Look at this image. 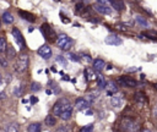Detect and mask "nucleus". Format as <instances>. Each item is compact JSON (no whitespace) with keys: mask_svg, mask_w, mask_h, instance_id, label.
Instances as JSON below:
<instances>
[{"mask_svg":"<svg viewBox=\"0 0 157 132\" xmlns=\"http://www.w3.org/2000/svg\"><path fill=\"white\" fill-rule=\"evenodd\" d=\"M120 126L125 132H137L140 128L137 120H135L134 117H130V116H124L120 121Z\"/></svg>","mask_w":157,"mask_h":132,"instance_id":"1","label":"nucleus"},{"mask_svg":"<svg viewBox=\"0 0 157 132\" xmlns=\"http://www.w3.org/2000/svg\"><path fill=\"white\" fill-rule=\"evenodd\" d=\"M71 109H72V105L70 104L69 99H66V98H60V99L54 104L52 111H53V115H54V116H60L64 111L71 110Z\"/></svg>","mask_w":157,"mask_h":132,"instance_id":"2","label":"nucleus"},{"mask_svg":"<svg viewBox=\"0 0 157 132\" xmlns=\"http://www.w3.org/2000/svg\"><path fill=\"white\" fill-rule=\"evenodd\" d=\"M28 65H29V60H28V55L27 54H20L16 59V62L13 65L15 70L20 73L25 72L27 68H28Z\"/></svg>","mask_w":157,"mask_h":132,"instance_id":"3","label":"nucleus"},{"mask_svg":"<svg viewBox=\"0 0 157 132\" xmlns=\"http://www.w3.org/2000/svg\"><path fill=\"white\" fill-rule=\"evenodd\" d=\"M40 32H42V34L44 35V38H45L48 42H50V43L56 42L58 35H56V33L54 32V29H53L48 23H43V24L40 26Z\"/></svg>","mask_w":157,"mask_h":132,"instance_id":"4","label":"nucleus"},{"mask_svg":"<svg viewBox=\"0 0 157 132\" xmlns=\"http://www.w3.org/2000/svg\"><path fill=\"white\" fill-rule=\"evenodd\" d=\"M72 39L70 38V37H67L66 34H59L58 35V38H56V44H58V46L61 49V50H69L70 48H71V45H72Z\"/></svg>","mask_w":157,"mask_h":132,"instance_id":"5","label":"nucleus"},{"mask_svg":"<svg viewBox=\"0 0 157 132\" xmlns=\"http://www.w3.org/2000/svg\"><path fill=\"white\" fill-rule=\"evenodd\" d=\"M11 33H12V35H13L15 42H16V43H17V45L20 46V49H21V50H23V49L26 48V43H25L23 35H22V33L20 32V29H18V28H16V27H13V28H12V31H11Z\"/></svg>","mask_w":157,"mask_h":132,"instance_id":"6","label":"nucleus"},{"mask_svg":"<svg viewBox=\"0 0 157 132\" xmlns=\"http://www.w3.org/2000/svg\"><path fill=\"white\" fill-rule=\"evenodd\" d=\"M121 87H129V88H134L137 86V82L131 78V77H128V76H120L117 81Z\"/></svg>","mask_w":157,"mask_h":132,"instance_id":"7","label":"nucleus"},{"mask_svg":"<svg viewBox=\"0 0 157 132\" xmlns=\"http://www.w3.org/2000/svg\"><path fill=\"white\" fill-rule=\"evenodd\" d=\"M37 53H38L39 56H42V57L45 59V60H48V59L52 57V49H50V46H49L48 44H43V45L37 50Z\"/></svg>","mask_w":157,"mask_h":132,"instance_id":"8","label":"nucleus"},{"mask_svg":"<svg viewBox=\"0 0 157 132\" xmlns=\"http://www.w3.org/2000/svg\"><path fill=\"white\" fill-rule=\"evenodd\" d=\"M134 99H135V101H136V104H139V105H146L147 104V101H148V99H147V95L142 92V90H139V92H136L135 93V95H134Z\"/></svg>","mask_w":157,"mask_h":132,"instance_id":"9","label":"nucleus"},{"mask_svg":"<svg viewBox=\"0 0 157 132\" xmlns=\"http://www.w3.org/2000/svg\"><path fill=\"white\" fill-rule=\"evenodd\" d=\"M104 42H105L108 45H120V44L123 43V40H121L118 35H115V34H109V35H107Z\"/></svg>","mask_w":157,"mask_h":132,"instance_id":"10","label":"nucleus"},{"mask_svg":"<svg viewBox=\"0 0 157 132\" xmlns=\"http://www.w3.org/2000/svg\"><path fill=\"white\" fill-rule=\"evenodd\" d=\"M75 106L77 110H85V109L90 108V101L85 98H77L75 100Z\"/></svg>","mask_w":157,"mask_h":132,"instance_id":"11","label":"nucleus"},{"mask_svg":"<svg viewBox=\"0 0 157 132\" xmlns=\"http://www.w3.org/2000/svg\"><path fill=\"white\" fill-rule=\"evenodd\" d=\"M93 9L97 11V12H99V13H103V15H109L110 12H112V9L109 7V6H107V5H102V4H96V5H93Z\"/></svg>","mask_w":157,"mask_h":132,"instance_id":"12","label":"nucleus"},{"mask_svg":"<svg viewBox=\"0 0 157 132\" xmlns=\"http://www.w3.org/2000/svg\"><path fill=\"white\" fill-rule=\"evenodd\" d=\"M109 5L117 11H123L125 9V4L121 0H109Z\"/></svg>","mask_w":157,"mask_h":132,"instance_id":"13","label":"nucleus"},{"mask_svg":"<svg viewBox=\"0 0 157 132\" xmlns=\"http://www.w3.org/2000/svg\"><path fill=\"white\" fill-rule=\"evenodd\" d=\"M110 104L114 106V108H119L123 105V95L120 94H115L112 97V100H110Z\"/></svg>","mask_w":157,"mask_h":132,"instance_id":"14","label":"nucleus"},{"mask_svg":"<svg viewBox=\"0 0 157 132\" xmlns=\"http://www.w3.org/2000/svg\"><path fill=\"white\" fill-rule=\"evenodd\" d=\"M105 66H107V64L102 59H96L93 61V70H96V71H102V70H104Z\"/></svg>","mask_w":157,"mask_h":132,"instance_id":"15","label":"nucleus"},{"mask_svg":"<svg viewBox=\"0 0 157 132\" xmlns=\"http://www.w3.org/2000/svg\"><path fill=\"white\" fill-rule=\"evenodd\" d=\"M18 15H20L23 20H26V21H28V22H34V21H36L34 15H32V13H29V12H27V11L20 10V11H18Z\"/></svg>","mask_w":157,"mask_h":132,"instance_id":"16","label":"nucleus"},{"mask_svg":"<svg viewBox=\"0 0 157 132\" xmlns=\"http://www.w3.org/2000/svg\"><path fill=\"white\" fill-rule=\"evenodd\" d=\"M85 76H86V79L87 81H92V79H96L97 78V73L94 72L93 68H85Z\"/></svg>","mask_w":157,"mask_h":132,"instance_id":"17","label":"nucleus"},{"mask_svg":"<svg viewBox=\"0 0 157 132\" xmlns=\"http://www.w3.org/2000/svg\"><path fill=\"white\" fill-rule=\"evenodd\" d=\"M96 79H97V86H98L99 89H104L107 87V81H105V78H104L103 75H97V78Z\"/></svg>","mask_w":157,"mask_h":132,"instance_id":"18","label":"nucleus"},{"mask_svg":"<svg viewBox=\"0 0 157 132\" xmlns=\"http://www.w3.org/2000/svg\"><path fill=\"white\" fill-rule=\"evenodd\" d=\"M144 37H146L147 39L151 40H157V31H152V29H147L146 32H144L142 34Z\"/></svg>","mask_w":157,"mask_h":132,"instance_id":"19","label":"nucleus"},{"mask_svg":"<svg viewBox=\"0 0 157 132\" xmlns=\"http://www.w3.org/2000/svg\"><path fill=\"white\" fill-rule=\"evenodd\" d=\"M2 22H4L5 24L12 23V22H13V16H12L9 11H5V12L2 13Z\"/></svg>","mask_w":157,"mask_h":132,"instance_id":"20","label":"nucleus"},{"mask_svg":"<svg viewBox=\"0 0 157 132\" xmlns=\"http://www.w3.org/2000/svg\"><path fill=\"white\" fill-rule=\"evenodd\" d=\"M27 130H28V132H40L42 126H40V123H39V122H33V123L28 125Z\"/></svg>","mask_w":157,"mask_h":132,"instance_id":"21","label":"nucleus"},{"mask_svg":"<svg viewBox=\"0 0 157 132\" xmlns=\"http://www.w3.org/2000/svg\"><path fill=\"white\" fill-rule=\"evenodd\" d=\"M44 122H45V125H47V126L52 127V126L56 125V119H55V116H54V115H48V116L45 117Z\"/></svg>","mask_w":157,"mask_h":132,"instance_id":"22","label":"nucleus"},{"mask_svg":"<svg viewBox=\"0 0 157 132\" xmlns=\"http://www.w3.org/2000/svg\"><path fill=\"white\" fill-rule=\"evenodd\" d=\"M107 86L109 87V89L107 90V94H108V95H112L113 93L118 92V87L115 86V83H114V82H108V83H107Z\"/></svg>","mask_w":157,"mask_h":132,"instance_id":"23","label":"nucleus"},{"mask_svg":"<svg viewBox=\"0 0 157 132\" xmlns=\"http://www.w3.org/2000/svg\"><path fill=\"white\" fill-rule=\"evenodd\" d=\"M6 49H7L6 39H5V37H0V54H1V53H5Z\"/></svg>","mask_w":157,"mask_h":132,"instance_id":"24","label":"nucleus"},{"mask_svg":"<svg viewBox=\"0 0 157 132\" xmlns=\"http://www.w3.org/2000/svg\"><path fill=\"white\" fill-rule=\"evenodd\" d=\"M71 115H72V109H71V110H66V111H64L59 117H60L61 120H64V121H67V120H70Z\"/></svg>","mask_w":157,"mask_h":132,"instance_id":"25","label":"nucleus"},{"mask_svg":"<svg viewBox=\"0 0 157 132\" xmlns=\"http://www.w3.org/2000/svg\"><path fill=\"white\" fill-rule=\"evenodd\" d=\"M6 132H18V125L17 123H10L5 128Z\"/></svg>","mask_w":157,"mask_h":132,"instance_id":"26","label":"nucleus"},{"mask_svg":"<svg viewBox=\"0 0 157 132\" xmlns=\"http://www.w3.org/2000/svg\"><path fill=\"white\" fill-rule=\"evenodd\" d=\"M135 21H136L139 24H141L142 27H148V22H147L144 17H141V16H136V17H135Z\"/></svg>","mask_w":157,"mask_h":132,"instance_id":"27","label":"nucleus"},{"mask_svg":"<svg viewBox=\"0 0 157 132\" xmlns=\"http://www.w3.org/2000/svg\"><path fill=\"white\" fill-rule=\"evenodd\" d=\"M85 11H87V7H86L82 2H77V4H76V12H78V13H83Z\"/></svg>","mask_w":157,"mask_h":132,"instance_id":"28","label":"nucleus"},{"mask_svg":"<svg viewBox=\"0 0 157 132\" xmlns=\"http://www.w3.org/2000/svg\"><path fill=\"white\" fill-rule=\"evenodd\" d=\"M6 53H7V57H9V59H13V57L16 56V50H15L12 46H7Z\"/></svg>","mask_w":157,"mask_h":132,"instance_id":"29","label":"nucleus"},{"mask_svg":"<svg viewBox=\"0 0 157 132\" xmlns=\"http://www.w3.org/2000/svg\"><path fill=\"white\" fill-rule=\"evenodd\" d=\"M22 93H23V86H22V84H20L17 88L13 89V94H15L16 97H21Z\"/></svg>","mask_w":157,"mask_h":132,"instance_id":"30","label":"nucleus"},{"mask_svg":"<svg viewBox=\"0 0 157 132\" xmlns=\"http://www.w3.org/2000/svg\"><path fill=\"white\" fill-rule=\"evenodd\" d=\"M115 29H118V31H120V32H126V31H128V27H126V24H124V23H117V24H115Z\"/></svg>","mask_w":157,"mask_h":132,"instance_id":"31","label":"nucleus"},{"mask_svg":"<svg viewBox=\"0 0 157 132\" xmlns=\"http://www.w3.org/2000/svg\"><path fill=\"white\" fill-rule=\"evenodd\" d=\"M40 84L38 83V82H33L32 84H31V90L32 92H38V90H40Z\"/></svg>","mask_w":157,"mask_h":132,"instance_id":"32","label":"nucleus"},{"mask_svg":"<svg viewBox=\"0 0 157 132\" xmlns=\"http://www.w3.org/2000/svg\"><path fill=\"white\" fill-rule=\"evenodd\" d=\"M92 128H93V125H92V123H88V125H86V126L81 127L80 132H91V131H92Z\"/></svg>","mask_w":157,"mask_h":132,"instance_id":"33","label":"nucleus"},{"mask_svg":"<svg viewBox=\"0 0 157 132\" xmlns=\"http://www.w3.org/2000/svg\"><path fill=\"white\" fill-rule=\"evenodd\" d=\"M69 59L70 60H72V61H75V62H77V61H80L81 59H80V56H77L76 54H74V53H69Z\"/></svg>","mask_w":157,"mask_h":132,"instance_id":"34","label":"nucleus"},{"mask_svg":"<svg viewBox=\"0 0 157 132\" xmlns=\"http://www.w3.org/2000/svg\"><path fill=\"white\" fill-rule=\"evenodd\" d=\"M0 66H2V67L9 66V61H7V59H5V56H0Z\"/></svg>","mask_w":157,"mask_h":132,"instance_id":"35","label":"nucleus"},{"mask_svg":"<svg viewBox=\"0 0 157 132\" xmlns=\"http://www.w3.org/2000/svg\"><path fill=\"white\" fill-rule=\"evenodd\" d=\"M80 59H83V60H85V61H87V62L92 61V57H91L88 54H82V55L80 56Z\"/></svg>","mask_w":157,"mask_h":132,"instance_id":"36","label":"nucleus"},{"mask_svg":"<svg viewBox=\"0 0 157 132\" xmlns=\"http://www.w3.org/2000/svg\"><path fill=\"white\" fill-rule=\"evenodd\" d=\"M56 61H58V62H60V64H63L64 66L66 65V61H65V59H64L63 56H60V55H59V56L56 57Z\"/></svg>","mask_w":157,"mask_h":132,"instance_id":"37","label":"nucleus"},{"mask_svg":"<svg viewBox=\"0 0 157 132\" xmlns=\"http://www.w3.org/2000/svg\"><path fill=\"white\" fill-rule=\"evenodd\" d=\"M96 98H97V95L94 94V93H91V94H88V101L91 103V101H93V100H96Z\"/></svg>","mask_w":157,"mask_h":132,"instance_id":"38","label":"nucleus"},{"mask_svg":"<svg viewBox=\"0 0 157 132\" xmlns=\"http://www.w3.org/2000/svg\"><path fill=\"white\" fill-rule=\"evenodd\" d=\"M55 132H69V130H67V127H65V126H60L59 128H56Z\"/></svg>","mask_w":157,"mask_h":132,"instance_id":"39","label":"nucleus"},{"mask_svg":"<svg viewBox=\"0 0 157 132\" xmlns=\"http://www.w3.org/2000/svg\"><path fill=\"white\" fill-rule=\"evenodd\" d=\"M97 2H98V4H102V5H107V6H108L109 0H97Z\"/></svg>","mask_w":157,"mask_h":132,"instance_id":"40","label":"nucleus"},{"mask_svg":"<svg viewBox=\"0 0 157 132\" xmlns=\"http://www.w3.org/2000/svg\"><path fill=\"white\" fill-rule=\"evenodd\" d=\"M60 16H61V21H63L64 23H69V22H70V20H67V18H66V17H65L63 13H60Z\"/></svg>","mask_w":157,"mask_h":132,"instance_id":"41","label":"nucleus"},{"mask_svg":"<svg viewBox=\"0 0 157 132\" xmlns=\"http://www.w3.org/2000/svg\"><path fill=\"white\" fill-rule=\"evenodd\" d=\"M37 101H38V99H37L36 97H31V103L34 104V103H37Z\"/></svg>","mask_w":157,"mask_h":132,"instance_id":"42","label":"nucleus"},{"mask_svg":"<svg viewBox=\"0 0 157 132\" xmlns=\"http://www.w3.org/2000/svg\"><path fill=\"white\" fill-rule=\"evenodd\" d=\"M137 68H134V67H131V68H128V71H130V72H132V71H136Z\"/></svg>","mask_w":157,"mask_h":132,"instance_id":"43","label":"nucleus"},{"mask_svg":"<svg viewBox=\"0 0 157 132\" xmlns=\"http://www.w3.org/2000/svg\"><path fill=\"white\" fill-rule=\"evenodd\" d=\"M86 115H92V111H91V110H87V111H86Z\"/></svg>","mask_w":157,"mask_h":132,"instance_id":"44","label":"nucleus"},{"mask_svg":"<svg viewBox=\"0 0 157 132\" xmlns=\"http://www.w3.org/2000/svg\"><path fill=\"white\" fill-rule=\"evenodd\" d=\"M4 94H5V93H4V92H1V93H0V99H2V98H4V97H5V95H4Z\"/></svg>","mask_w":157,"mask_h":132,"instance_id":"45","label":"nucleus"},{"mask_svg":"<svg viewBox=\"0 0 157 132\" xmlns=\"http://www.w3.org/2000/svg\"><path fill=\"white\" fill-rule=\"evenodd\" d=\"M140 132H151V131H150V130H147V128H145V130H141Z\"/></svg>","mask_w":157,"mask_h":132,"instance_id":"46","label":"nucleus"},{"mask_svg":"<svg viewBox=\"0 0 157 132\" xmlns=\"http://www.w3.org/2000/svg\"><path fill=\"white\" fill-rule=\"evenodd\" d=\"M47 94H52V90L50 89H47Z\"/></svg>","mask_w":157,"mask_h":132,"instance_id":"47","label":"nucleus"},{"mask_svg":"<svg viewBox=\"0 0 157 132\" xmlns=\"http://www.w3.org/2000/svg\"><path fill=\"white\" fill-rule=\"evenodd\" d=\"M153 87H155V89L157 90V83H155V84H153Z\"/></svg>","mask_w":157,"mask_h":132,"instance_id":"48","label":"nucleus"},{"mask_svg":"<svg viewBox=\"0 0 157 132\" xmlns=\"http://www.w3.org/2000/svg\"><path fill=\"white\" fill-rule=\"evenodd\" d=\"M1 82H2V78H1V75H0V84H1Z\"/></svg>","mask_w":157,"mask_h":132,"instance_id":"49","label":"nucleus"},{"mask_svg":"<svg viewBox=\"0 0 157 132\" xmlns=\"http://www.w3.org/2000/svg\"><path fill=\"white\" fill-rule=\"evenodd\" d=\"M55 1H59V0H55Z\"/></svg>","mask_w":157,"mask_h":132,"instance_id":"50","label":"nucleus"}]
</instances>
